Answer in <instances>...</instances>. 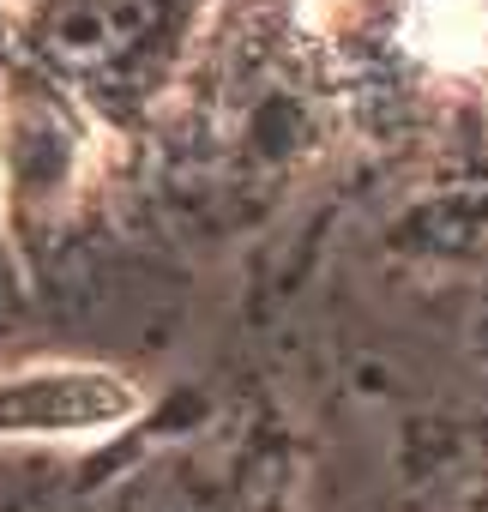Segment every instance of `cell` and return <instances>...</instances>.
<instances>
[{"mask_svg": "<svg viewBox=\"0 0 488 512\" xmlns=\"http://www.w3.org/2000/svg\"><path fill=\"white\" fill-rule=\"evenodd\" d=\"M181 19L187 0H37L31 37L73 85L121 91L157 67Z\"/></svg>", "mask_w": 488, "mask_h": 512, "instance_id": "obj_1", "label": "cell"}, {"mask_svg": "<svg viewBox=\"0 0 488 512\" xmlns=\"http://www.w3.org/2000/svg\"><path fill=\"white\" fill-rule=\"evenodd\" d=\"M73 512H235V458L217 440H175L91 488Z\"/></svg>", "mask_w": 488, "mask_h": 512, "instance_id": "obj_2", "label": "cell"}]
</instances>
